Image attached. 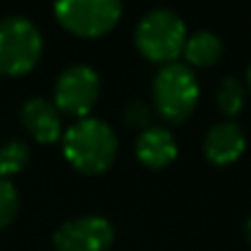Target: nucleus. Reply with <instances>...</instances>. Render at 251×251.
Returning <instances> with one entry per match:
<instances>
[{
	"instance_id": "nucleus-8",
	"label": "nucleus",
	"mask_w": 251,
	"mask_h": 251,
	"mask_svg": "<svg viewBox=\"0 0 251 251\" xmlns=\"http://www.w3.org/2000/svg\"><path fill=\"white\" fill-rule=\"evenodd\" d=\"M20 124L38 143H55L62 139V113L44 97H31L20 108Z\"/></svg>"
},
{
	"instance_id": "nucleus-5",
	"label": "nucleus",
	"mask_w": 251,
	"mask_h": 251,
	"mask_svg": "<svg viewBox=\"0 0 251 251\" xmlns=\"http://www.w3.org/2000/svg\"><path fill=\"white\" fill-rule=\"evenodd\" d=\"M122 0H55V20L77 38H101L117 26Z\"/></svg>"
},
{
	"instance_id": "nucleus-3",
	"label": "nucleus",
	"mask_w": 251,
	"mask_h": 251,
	"mask_svg": "<svg viewBox=\"0 0 251 251\" xmlns=\"http://www.w3.org/2000/svg\"><path fill=\"white\" fill-rule=\"evenodd\" d=\"M185 40V22L172 9H152L137 22L134 29V44L139 53L163 64H172V60L181 55Z\"/></svg>"
},
{
	"instance_id": "nucleus-13",
	"label": "nucleus",
	"mask_w": 251,
	"mask_h": 251,
	"mask_svg": "<svg viewBox=\"0 0 251 251\" xmlns=\"http://www.w3.org/2000/svg\"><path fill=\"white\" fill-rule=\"evenodd\" d=\"M216 106L221 108L223 115L234 117L243 110L245 106V86L240 79L236 77H225L216 91Z\"/></svg>"
},
{
	"instance_id": "nucleus-4",
	"label": "nucleus",
	"mask_w": 251,
	"mask_h": 251,
	"mask_svg": "<svg viewBox=\"0 0 251 251\" xmlns=\"http://www.w3.org/2000/svg\"><path fill=\"white\" fill-rule=\"evenodd\" d=\"M152 100L161 117L172 124H181L194 113L199 101V82L190 66L165 64L156 73L152 84Z\"/></svg>"
},
{
	"instance_id": "nucleus-9",
	"label": "nucleus",
	"mask_w": 251,
	"mask_h": 251,
	"mask_svg": "<svg viewBox=\"0 0 251 251\" xmlns=\"http://www.w3.org/2000/svg\"><path fill=\"white\" fill-rule=\"evenodd\" d=\"M245 132L236 122H221L209 128L203 141V152L207 161L216 165H229L245 152Z\"/></svg>"
},
{
	"instance_id": "nucleus-12",
	"label": "nucleus",
	"mask_w": 251,
	"mask_h": 251,
	"mask_svg": "<svg viewBox=\"0 0 251 251\" xmlns=\"http://www.w3.org/2000/svg\"><path fill=\"white\" fill-rule=\"evenodd\" d=\"M31 163V148L22 139H9L0 146V176L9 178L25 172Z\"/></svg>"
},
{
	"instance_id": "nucleus-10",
	"label": "nucleus",
	"mask_w": 251,
	"mask_h": 251,
	"mask_svg": "<svg viewBox=\"0 0 251 251\" xmlns=\"http://www.w3.org/2000/svg\"><path fill=\"white\" fill-rule=\"evenodd\" d=\"M134 152H137V159L146 168L161 170L176 159L178 146L170 130L152 126V128H146L139 134L137 143H134Z\"/></svg>"
},
{
	"instance_id": "nucleus-2",
	"label": "nucleus",
	"mask_w": 251,
	"mask_h": 251,
	"mask_svg": "<svg viewBox=\"0 0 251 251\" xmlns=\"http://www.w3.org/2000/svg\"><path fill=\"white\" fill-rule=\"evenodd\" d=\"M44 40L38 25L25 16L0 20V75L20 77L38 66Z\"/></svg>"
},
{
	"instance_id": "nucleus-1",
	"label": "nucleus",
	"mask_w": 251,
	"mask_h": 251,
	"mask_svg": "<svg viewBox=\"0 0 251 251\" xmlns=\"http://www.w3.org/2000/svg\"><path fill=\"white\" fill-rule=\"evenodd\" d=\"M117 150L119 141L115 130L97 117L77 119L62 134L64 159L88 176L104 174L117 159Z\"/></svg>"
},
{
	"instance_id": "nucleus-7",
	"label": "nucleus",
	"mask_w": 251,
	"mask_h": 251,
	"mask_svg": "<svg viewBox=\"0 0 251 251\" xmlns=\"http://www.w3.org/2000/svg\"><path fill=\"white\" fill-rule=\"evenodd\" d=\"M113 240L115 229L104 216L71 218L53 236L57 251H106Z\"/></svg>"
},
{
	"instance_id": "nucleus-15",
	"label": "nucleus",
	"mask_w": 251,
	"mask_h": 251,
	"mask_svg": "<svg viewBox=\"0 0 251 251\" xmlns=\"http://www.w3.org/2000/svg\"><path fill=\"white\" fill-rule=\"evenodd\" d=\"M126 122L130 126H148L150 122V108L143 101H130L126 106Z\"/></svg>"
},
{
	"instance_id": "nucleus-11",
	"label": "nucleus",
	"mask_w": 251,
	"mask_h": 251,
	"mask_svg": "<svg viewBox=\"0 0 251 251\" xmlns=\"http://www.w3.org/2000/svg\"><path fill=\"white\" fill-rule=\"evenodd\" d=\"M183 53H185V60L194 66H207L216 64L223 55V42L218 35L209 33V31H196L194 35L185 40V47H183Z\"/></svg>"
},
{
	"instance_id": "nucleus-14",
	"label": "nucleus",
	"mask_w": 251,
	"mask_h": 251,
	"mask_svg": "<svg viewBox=\"0 0 251 251\" xmlns=\"http://www.w3.org/2000/svg\"><path fill=\"white\" fill-rule=\"evenodd\" d=\"M20 212V194L9 178L0 176V229L9 227Z\"/></svg>"
},
{
	"instance_id": "nucleus-16",
	"label": "nucleus",
	"mask_w": 251,
	"mask_h": 251,
	"mask_svg": "<svg viewBox=\"0 0 251 251\" xmlns=\"http://www.w3.org/2000/svg\"><path fill=\"white\" fill-rule=\"evenodd\" d=\"M245 238H247V243L251 245V216L247 218V223H245Z\"/></svg>"
},
{
	"instance_id": "nucleus-17",
	"label": "nucleus",
	"mask_w": 251,
	"mask_h": 251,
	"mask_svg": "<svg viewBox=\"0 0 251 251\" xmlns=\"http://www.w3.org/2000/svg\"><path fill=\"white\" fill-rule=\"evenodd\" d=\"M247 84H249V91H251V64H249V69H247Z\"/></svg>"
},
{
	"instance_id": "nucleus-6",
	"label": "nucleus",
	"mask_w": 251,
	"mask_h": 251,
	"mask_svg": "<svg viewBox=\"0 0 251 251\" xmlns=\"http://www.w3.org/2000/svg\"><path fill=\"white\" fill-rule=\"evenodd\" d=\"M101 93V79L91 66L73 64L60 73L53 88V104L60 113L84 119L95 108Z\"/></svg>"
}]
</instances>
